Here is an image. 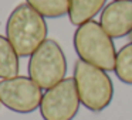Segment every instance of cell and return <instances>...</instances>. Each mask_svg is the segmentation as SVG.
<instances>
[{"instance_id":"cell-5","label":"cell","mask_w":132,"mask_h":120,"mask_svg":"<svg viewBox=\"0 0 132 120\" xmlns=\"http://www.w3.org/2000/svg\"><path fill=\"white\" fill-rule=\"evenodd\" d=\"M80 105L74 78H65L43 93L40 114L44 120H72L80 110Z\"/></svg>"},{"instance_id":"cell-2","label":"cell","mask_w":132,"mask_h":120,"mask_svg":"<svg viewBox=\"0 0 132 120\" xmlns=\"http://www.w3.org/2000/svg\"><path fill=\"white\" fill-rule=\"evenodd\" d=\"M74 48L80 59L109 72L115 69L117 49L112 37L100 21H87L74 33Z\"/></svg>"},{"instance_id":"cell-3","label":"cell","mask_w":132,"mask_h":120,"mask_svg":"<svg viewBox=\"0 0 132 120\" xmlns=\"http://www.w3.org/2000/svg\"><path fill=\"white\" fill-rule=\"evenodd\" d=\"M72 78L81 103L88 110L98 113L111 105L114 97V83L106 71L78 59L74 65Z\"/></svg>"},{"instance_id":"cell-10","label":"cell","mask_w":132,"mask_h":120,"mask_svg":"<svg viewBox=\"0 0 132 120\" xmlns=\"http://www.w3.org/2000/svg\"><path fill=\"white\" fill-rule=\"evenodd\" d=\"M44 18H58L68 14L70 0H26Z\"/></svg>"},{"instance_id":"cell-7","label":"cell","mask_w":132,"mask_h":120,"mask_svg":"<svg viewBox=\"0 0 132 120\" xmlns=\"http://www.w3.org/2000/svg\"><path fill=\"white\" fill-rule=\"evenodd\" d=\"M100 23L112 38H122L132 31V0H112L102 9Z\"/></svg>"},{"instance_id":"cell-1","label":"cell","mask_w":132,"mask_h":120,"mask_svg":"<svg viewBox=\"0 0 132 120\" xmlns=\"http://www.w3.org/2000/svg\"><path fill=\"white\" fill-rule=\"evenodd\" d=\"M46 18L30 4L20 3L6 24V37L20 58L30 57L47 40Z\"/></svg>"},{"instance_id":"cell-6","label":"cell","mask_w":132,"mask_h":120,"mask_svg":"<svg viewBox=\"0 0 132 120\" xmlns=\"http://www.w3.org/2000/svg\"><path fill=\"white\" fill-rule=\"evenodd\" d=\"M41 88L30 76H14L0 81V103L16 113H31L40 109Z\"/></svg>"},{"instance_id":"cell-4","label":"cell","mask_w":132,"mask_h":120,"mask_svg":"<svg viewBox=\"0 0 132 120\" xmlns=\"http://www.w3.org/2000/svg\"><path fill=\"white\" fill-rule=\"evenodd\" d=\"M29 76L41 89H50L65 79L67 58L55 40L47 38L29 59Z\"/></svg>"},{"instance_id":"cell-9","label":"cell","mask_w":132,"mask_h":120,"mask_svg":"<svg viewBox=\"0 0 132 120\" xmlns=\"http://www.w3.org/2000/svg\"><path fill=\"white\" fill-rule=\"evenodd\" d=\"M19 55L7 37L0 34V78L9 79L19 74Z\"/></svg>"},{"instance_id":"cell-12","label":"cell","mask_w":132,"mask_h":120,"mask_svg":"<svg viewBox=\"0 0 132 120\" xmlns=\"http://www.w3.org/2000/svg\"><path fill=\"white\" fill-rule=\"evenodd\" d=\"M128 37H129V40H131V41H132V31H131V34H129V35H128Z\"/></svg>"},{"instance_id":"cell-8","label":"cell","mask_w":132,"mask_h":120,"mask_svg":"<svg viewBox=\"0 0 132 120\" xmlns=\"http://www.w3.org/2000/svg\"><path fill=\"white\" fill-rule=\"evenodd\" d=\"M106 0H70L68 18L72 26L80 27L87 21L94 20L106 6Z\"/></svg>"},{"instance_id":"cell-11","label":"cell","mask_w":132,"mask_h":120,"mask_svg":"<svg viewBox=\"0 0 132 120\" xmlns=\"http://www.w3.org/2000/svg\"><path fill=\"white\" fill-rule=\"evenodd\" d=\"M114 72L121 82L132 85V41L121 47L117 52Z\"/></svg>"}]
</instances>
